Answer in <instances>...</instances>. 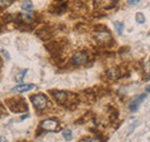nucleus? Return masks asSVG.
Returning a JSON list of instances; mask_svg holds the SVG:
<instances>
[{
	"label": "nucleus",
	"mask_w": 150,
	"mask_h": 142,
	"mask_svg": "<svg viewBox=\"0 0 150 142\" xmlns=\"http://www.w3.org/2000/svg\"><path fill=\"white\" fill-rule=\"evenodd\" d=\"M146 97H147V94H141V95L136 96V97H135V99L131 102V104H129V109H131L132 111H136V110H137V108H139V106L142 103V101H143Z\"/></svg>",
	"instance_id": "6"
},
{
	"label": "nucleus",
	"mask_w": 150,
	"mask_h": 142,
	"mask_svg": "<svg viewBox=\"0 0 150 142\" xmlns=\"http://www.w3.org/2000/svg\"><path fill=\"white\" fill-rule=\"evenodd\" d=\"M81 142H100L99 139H96V138H86L83 139Z\"/></svg>",
	"instance_id": "14"
},
{
	"label": "nucleus",
	"mask_w": 150,
	"mask_h": 142,
	"mask_svg": "<svg viewBox=\"0 0 150 142\" xmlns=\"http://www.w3.org/2000/svg\"><path fill=\"white\" fill-rule=\"evenodd\" d=\"M135 19H136V22H137L139 24H142V23L146 22V17H144V15H143L142 13H136Z\"/></svg>",
	"instance_id": "13"
},
{
	"label": "nucleus",
	"mask_w": 150,
	"mask_h": 142,
	"mask_svg": "<svg viewBox=\"0 0 150 142\" xmlns=\"http://www.w3.org/2000/svg\"><path fill=\"white\" fill-rule=\"evenodd\" d=\"M0 142H6V140H5L4 136H0Z\"/></svg>",
	"instance_id": "19"
},
{
	"label": "nucleus",
	"mask_w": 150,
	"mask_h": 142,
	"mask_svg": "<svg viewBox=\"0 0 150 142\" xmlns=\"http://www.w3.org/2000/svg\"><path fill=\"white\" fill-rule=\"evenodd\" d=\"M21 8H22V10L25 12V13H31L33 9H34V5H33V2H31L30 0H25V1L22 2Z\"/></svg>",
	"instance_id": "9"
},
{
	"label": "nucleus",
	"mask_w": 150,
	"mask_h": 142,
	"mask_svg": "<svg viewBox=\"0 0 150 142\" xmlns=\"http://www.w3.org/2000/svg\"><path fill=\"white\" fill-rule=\"evenodd\" d=\"M114 26H115V30H117L118 35H122L124 23H121V22H114Z\"/></svg>",
	"instance_id": "12"
},
{
	"label": "nucleus",
	"mask_w": 150,
	"mask_h": 142,
	"mask_svg": "<svg viewBox=\"0 0 150 142\" xmlns=\"http://www.w3.org/2000/svg\"><path fill=\"white\" fill-rule=\"evenodd\" d=\"M28 72V69H24L23 71H21L20 73H18V76H15V80L18 81V83H22V80H23V78L25 77V73Z\"/></svg>",
	"instance_id": "11"
},
{
	"label": "nucleus",
	"mask_w": 150,
	"mask_h": 142,
	"mask_svg": "<svg viewBox=\"0 0 150 142\" xmlns=\"http://www.w3.org/2000/svg\"><path fill=\"white\" fill-rule=\"evenodd\" d=\"M141 0H127V5L128 6H134V5H137Z\"/></svg>",
	"instance_id": "17"
},
{
	"label": "nucleus",
	"mask_w": 150,
	"mask_h": 142,
	"mask_svg": "<svg viewBox=\"0 0 150 142\" xmlns=\"http://www.w3.org/2000/svg\"><path fill=\"white\" fill-rule=\"evenodd\" d=\"M88 62V55L84 52H77L74 54L73 58H72V63L74 65H83Z\"/></svg>",
	"instance_id": "2"
},
{
	"label": "nucleus",
	"mask_w": 150,
	"mask_h": 142,
	"mask_svg": "<svg viewBox=\"0 0 150 142\" xmlns=\"http://www.w3.org/2000/svg\"><path fill=\"white\" fill-rule=\"evenodd\" d=\"M34 88H35V85H34V84H19V85H16L15 87L12 88V92L24 93V92L31 90V89H34Z\"/></svg>",
	"instance_id": "5"
},
{
	"label": "nucleus",
	"mask_w": 150,
	"mask_h": 142,
	"mask_svg": "<svg viewBox=\"0 0 150 142\" xmlns=\"http://www.w3.org/2000/svg\"><path fill=\"white\" fill-rule=\"evenodd\" d=\"M0 53L2 54V55H5V58H6L7 61H9V60H11V56H9V53H8V52H7L6 49H4V48H2V49L0 51Z\"/></svg>",
	"instance_id": "16"
},
{
	"label": "nucleus",
	"mask_w": 150,
	"mask_h": 142,
	"mask_svg": "<svg viewBox=\"0 0 150 142\" xmlns=\"http://www.w3.org/2000/svg\"><path fill=\"white\" fill-rule=\"evenodd\" d=\"M29 117V115H24V116H22L21 118H20V120H23V119H25V118H28Z\"/></svg>",
	"instance_id": "18"
},
{
	"label": "nucleus",
	"mask_w": 150,
	"mask_h": 142,
	"mask_svg": "<svg viewBox=\"0 0 150 142\" xmlns=\"http://www.w3.org/2000/svg\"><path fill=\"white\" fill-rule=\"evenodd\" d=\"M149 36H150V33H149Z\"/></svg>",
	"instance_id": "22"
},
{
	"label": "nucleus",
	"mask_w": 150,
	"mask_h": 142,
	"mask_svg": "<svg viewBox=\"0 0 150 142\" xmlns=\"http://www.w3.org/2000/svg\"><path fill=\"white\" fill-rule=\"evenodd\" d=\"M62 136H64L65 140L69 141V140H72V138H73V133H72L71 129H64V131H62Z\"/></svg>",
	"instance_id": "10"
},
{
	"label": "nucleus",
	"mask_w": 150,
	"mask_h": 142,
	"mask_svg": "<svg viewBox=\"0 0 150 142\" xmlns=\"http://www.w3.org/2000/svg\"><path fill=\"white\" fill-rule=\"evenodd\" d=\"M52 95L54 96V99H56L58 102H65L66 101V99H67V93L66 92H62V90H53L52 92Z\"/></svg>",
	"instance_id": "8"
},
{
	"label": "nucleus",
	"mask_w": 150,
	"mask_h": 142,
	"mask_svg": "<svg viewBox=\"0 0 150 142\" xmlns=\"http://www.w3.org/2000/svg\"><path fill=\"white\" fill-rule=\"evenodd\" d=\"M11 5V0H0V7H7Z\"/></svg>",
	"instance_id": "15"
},
{
	"label": "nucleus",
	"mask_w": 150,
	"mask_h": 142,
	"mask_svg": "<svg viewBox=\"0 0 150 142\" xmlns=\"http://www.w3.org/2000/svg\"><path fill=\"white\" fill-rule=\"evenodd\" d=\"M96 39L100 42H108L111 40V35L109 31H98L96 32Z\"/></svg>",
	"instance_id": "7"
},
{
	"label": "nucleus",
	"mask_w": 150,
	"mask_h": 142,
	"mask_svg": "<svg viewBox=\"0 0 150 142\" xmlns=\"http://www.w3.org/2000/svg\"><path fill=\"white\" fill-rule=\"evenodd\" d=\"M147 79H149V80H150V76H149V77H148V78H147Z\"/></svg>",
	"instance_id": "21"
},
{
	"label": "nucleus",
	"mask_w": 150,
	"mask_h": 142,
	"mask_svg": "<svg viewBox=\"0 0 150 142\" xmlns=\"http://www.w3.org/2000/svg\"><path fill=\"white\" fill-rule=\"evenodd\" d=\"M115 5L114 0H95V6L102 9H110Z\"/></svg>",
	"instance_id": "4"
},
{
	"label": "nucleus",
	"mask_w": 150,
	"mask_h": 142,
	"mask_svg": "<svg viewBox=\"0 0 150 142\" xmlns=\"http://www.w3.org/2000/svg\"><path fill=\"white\" fill-rule=\"evenodd\" d=\"M146 90H147V93H150V85H149V86H147V87H146Z\"/></svg>",
	"instance_id": "20"
},
{
	"label": "nucleus",
	"mask_w": 150,
	"mask_h": 142,
	"mask_svg": "<svg viewBox=\"0 0 150 142\" xmlns=\"http://www.w3.org/2000/svg\"><path fill=\"white\" fill-rule=\"evenodd\" d=\"M31 102L34 106L37 109V110H43L45 109L47 106V97L44 95V94H36V95H33L30 97Z\"/></svg>",
	"instance_id": "1"
},
{
	"label": "nucleus",
	"mask_w": 150,
	"mask_h": 142,
	"mask_svg": "<svg viewBox=\"0 0 150 142\" xmlns=\"http://www.w3.org/2000/svg\"><path fill=\"white\" fill-rule=\"evenodd\" d=\"M59 126V122L57 119H45L40 123V127L45 131H56Z\"/></svg>",
	"instance_id": "3"
}]
</instances>
